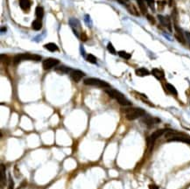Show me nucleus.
Segmentation results:
<instances>
[{"label":"nucleus","mask_w":190,"mask_h":189,"mask_svg":"<svg viewBox=\"0 0 190 189\" xmlns=\"http://www.w3.org/2000/svg\"><path fill=\"white\" fill-rule=\"evenodd\" d=\"M165 137L167 140V142H181L190 144V137L184 133L167 130L165 134Z\"/></svg>","instance_id":"obj_1"},{"label":"nucleus","mask_w":190,"mask_h":189,"mask_svg":"<svg viewBox=\"0 0 190 189\" xmlns=\"http://www.w3.org/2000/svg\"><path fill=\"white\" fill-rule=\"evenodd\" d=\"M105 92L113 99L117 100L119 104L123 105V106H130L132 103L130 100H128L125 96L123 95L120 91L117 90V89H113V88H108L105 90Z\"/></svg>","instance_id":"obj_2"},{"label":"nucleus","mask_w":190,"mask_h":189,"mask_svg":"<svg viewBox=\"0 0 190 189\" xmlns=\"http://www.w3.org/2000/svg\"><path fill=\"white\" fill-rule=\"evenodd\" d=\"M124 113H125V118L130 121L138 119L145 115V110L141 108H128V109L124 110Z\"/></svg>","instance_id":"obj_3"},{"label":"nucleus","mask_w":190,"mask_h":189,"mask_svg":"<svg viewBox=\"0 0 190 189\" xmlns=\"http://www.w3.org/2000/svg\"><path fill=\"white\" fill-rule=\"evenodd\" d=\"M41 60V56L38 55H32V54H20L14 57L13 62L15 64H18V62H22V61H35V62H39Z\"/></svg>","instance_id":"obj_4"},{"label":"nucleus","mask_w":190,"mask_h":189,"mask_svg":"<svg viewBox=\"0 0 190 189\" xmlns=\"http://www.w3.org/2000/svg\"><path fill=\"white\" fill-rule=\"evenodd\" d=\"M83 83L85 85L89 86H95V87H99V88H110V84L104 81H102L97 78H86L83 81Z\"/></svg>","instance_id":"obj_5"},{"label":"nucleus","mask_w":190,"mask_h":189,"mask_svg":"<svg viewBox=\"0 0 190 189\" xmlns=\"http://www.w3.org/2000/svg\"><path fill=\"white\" fill-rule=\"evenodd\" d=\"M167 131V130H165V129H161V130H158L154 131V132L151 135V137H149L147 138V146H148V148L152 149V146H153V144H154L155 140L158 139L160 137H161L163 134H166Z\"/></svg>","instance_id":"obj_6"},{"label":"nucleus","mask_w":190,"mask_h":189,"mask_svg":"<svg viewBox=\"0 0 190 189\" xmlns=\"http://www.w3.org/2000/svg\"><path fill=\"white\" fill-rule=\"evenodd\" d=\"M59 63H60V61L57 60V59L48 58V59H46V60L43 62L42 66H43V68H44V69L48 70V69H51V68L56 67Z\"/></svg>","instance_id":"obj_7"},{"label":"nucleus","mask_w":190,"mask_h":189,"mask_svg":"<svg viewBox=\"0 0 190 189\" xmlns=\"http://www.w3.org/2000/svg\"><path fill=\"white\" fill-rule=\"evenodd\" d=\"M158 18L159 21L160 22L161 25L167 27L170 32H172V25H171V20L169 18V17H165L162 15H158Z\"/></svg>","instance_id":"obj_8"},{"label":"nucleus","mask_w":190,"mask_h":189,"mask_svg":"<svg viewBox=\"0 0 190 189\" xmlns=\"http://www.w3.org/2000/svg\"><path fill=\"white\" fill-rule=\"evenodd\" d=\"M174 29H175V38L178 40L179 42H181L182 44H185L186 43L185 34L182 33L181 29L177 25H174Z\"/></svg>","instance_id":"obj_9"},{"label":"nucleus","mask_w":190,"mask_h":189,"mask_svg":"<svg viewBox=\"0 0 190 189\" xmlns=\"http://www.w3.org/2000/svg\"><path fill=\"white\" fill-rule=\"evenodd\" d=\"M84 75H85V74H84L82 71L78 70V69L72 70V71L70 72V76H71L72 80L74 81H76V82L80 81L81 79H82Z\"/></svg>","instance_id":"obj_10"},{"label":"nucleus","mask_w":190,"mask_h":189,"mask_svg":"<svg viewBox=\"0 0 190 189\" xmlns=\"http://www.w3.org/2000/svg\"><path fill=\"white\" fill-rule=\"evenodd\" d=\"M152 74L158 80H162L165 78V73L163 70L160 68H152Z\"/></svg>","instance_id":"obj_11"},{"label":"nucleus","mask_w":190,"mask_h":189,"mask_svg":"<svg viewBox=\"0 0 190 189\" xmlns=\"http://www.w3.org/2000/svg\"><path fill=\"white\" fill-rule=\"evenodd\" d=\"M135 74L138 75V76H140V77H144V76H146V75H149L150 74V71L145 68V67H139V68H137L135 70Z\"/></svg>","instance_id":"obj_12"},{"label":"nucleus","mask_w":190,"mask_h":189,"mask_svg":"<svg viewBox=\"0 0 190 189\" xmlns=\"http://www.w3.org/2000/svg\"><path fill=\"white\" fill-rule=\"evenodd\" d=\"M138 2V5L139 7L140 11L143 14H147V4L145 2V0H137Z\"/></svg>","instance_id":"obj_13"},{"label":"nucleus","mask_w":190,"mask_h":189,"mask_svg":"<svg viewBox=\"0 0 190 189\" xmlns=\"http://www.w3.org/2000/svg\"><path fill=\"white\" fill-rule=\"evenodd\" d=\"M143 122L147 126H152L153 125H155V124H157V123H160V120L159 118H150V117H148V118H144Z\"/></svg>","instance_id":"obj_14"},{"label":"nucleus","mask_w":190,"mask_h":189,"mask_svg":"<svg viewBox=\"0 0 190 189\" xmlns=\"http://www.w3.org/2000/svg\"><path fill=\"white\" fill-rule=\"evenodd\" d=\"M6 183V177H5V166L1 164V188H4V186Z\"/></svg>","instance_id":"obj_15"},{"label":"nucleus","mask_w":190,"mask_h":189,"mask_svg":"<svg viewBox=\"0 0 190 189\" xmlns=\"http://www.w3.org/2000/svg\"><path fill=\"white\" fill-rule=\"evenodd\" d=\"M165 86H166L167 90L170 94H172V95H174V96H177V95H178L177 89L175 88V87H174V85H172L171 83L167 82V83L165 84Z\"/></svg>","instance_id":"obj_16"},{"label":"nucleus","mask_w":190,"mask_h":189,"mask_svg":"<svg viewBox=\"0 0 190 189\" xmlns=\"http://www.w3.org/2000/svg\"><path fill=\"white\" fill-rule=\"evenodd\" d=\"M44 47H45L47 50L50 51V52H56V51L59 50L58 46H57L56 44H55V43H48V44H46V45L44 46Z\"/></svg>","instance_id":"obj_17"},{"label":"nucleus","mask_w":190,"mask_h":189,"mask_svg":"<svg viewBox=\"0 0 190 189\" xmlns=\"http://www.w3.org/2000/svg\"><path fill=\"white\" fill-rule=\"evenodd\" d=\"M19 5H20V8L22 10L26 11L30 8L31 3L29 0H19Z\"/></svg>","instance_id":"obj_18"},{"label":"nucleus","mask_w":190,"mask_h":189,"mask_svg":"<svg viewBox=\"0 0 190 189\" xmlns=\"http://www.w3.org/2000/svg\"><path fill=\"white\" fill-rule=\"evenodd\" d=\"M32 27H33V29L35 30V31L40 30L41 27H42V23H41L40 19H35V20L33 22V24H32Z\"/></svg>","instance_id":"obj_19"},{"label":"nucleus","mask_w":190,"mask_h":189,"mask_svg":"<svg viewBox=\"0 0 190 189\" xmlns=\"http://www.w3.org/2000/svg\"><path fill=\"white\" fill-rule=\"evenodd\" d=\"M35 14L38 19H41L44 16V9L41 6H37L35 10Z\"/></svg>","instance_id":"obj_20"},{"label":"nucleus","mask_w":190,"mask_h":189,"mask_svg":"<svg viewBox=\"0 0 190 189\" xmlns=\"http://www.w3.org/2000/svg\"><path fill=\"white\" fill-rule=\"evenodd\" d=\"M118 55L121 58L125 59V60H129V59H130V57H131V55L129 54V53H126L125 51H119V52L118 53Z\"/></svg>","instance_id":"obj_21"},{"label":"nucleus","mask_w":190,"mask_h":189,"mask_svg":"<svg viewBox=\"0 0 190 189\" xmlns=\"http://www.w3.org/2000/svg\"><path fill=\"white\" fill-rule=\"evenodd\" d=\"M128 10H129V11H130V13H131V14H133V15H135V16H139V14H138V11L135 9V7L133 6V4H130V5H128Z\"/></svg>","instance_id":"obj_22"},{"label":"nucleus","mask_w":190,"mask_h":189,"mask_svg":"<svg viewBox=\"0 0 190 189\" xmlns=\"http://www.w3.org/2000/svg\"><path fill=\"white\" fill-rule=\"evenodd\" d=\"M87 61H88L89 62L92 63V64H96V56H94L93 55L89 54L88 56H87Z\"/></svg>","instance_id":"obj_23"},{"label":"nucleus","mask_w":190,"mask_h":189,"mask_svg":"<svg viewBox=\"0 0 190 189\" xmlns=\"http://www.w3.org/2000/svg\"><path fill=\"white\" fill-rule=\"evenodd\" d=\"M56 70L58 72H61V73H69V72L72 71L69 67H64V66H62V67H58Z\"/></svg>","instance_id":"obj_24"},{"label":"nucleus","mask_w":190,"mask_h":189,"mask_svg":"<svg viewBox=\"0 0 190 189\" xmlns=\"http://www.w3.org/2000/svg\"><path fill=\"white\" fill-rule=\"evenodd\" d=\"M107 49H108V51H109L111 54H112V55H116V54H117V51H116L115 47H113V45H112L111 43H108V45H107Z\"/></svg>","instance_id":"obj_25"},{"label":"nucleus","mask_w":190,"mask_h":189,"mask_svg":"<svg viewBox=\"0 0 190 189\" xmlns=\"http://www.w3.org/2000/svg\"><path fill=\"white\" fill-rule=\"evenodd\" d=\"M147 5L154 11H155V1L154 0H145Z\"/></svg>","instance_id":"obj_26"},{"label":"nucleus","mask_w":190,"mask_h":189,"mask_svg":"<svg viewBox=\"0 0 190 189\" xmlns=\"http://www.w3.org/2000/svg\"><path fill=\"white\" fill-rule=\"evenodd\" d=\"M185 39H186V40H187V42L189 43V46L190 47V33L189 32H185Z\"/></svg>","instance_id":"obj_27"},{"label":"nucleus","mask_w":190,"mask_h":189,"mask_svg":"<svg viewBox=\"0 0 190 189\" xmlns=\"http://www.w3.org/2000/svg\"><path fill=\"white\" fill-rule=\"evenodd\" d=\"M13 188H14V183H13L11 177L10 176L9 177V188H8V189H13Z\"/></svg>","instance_id":"obj_28"},{"label":"nucleus","mask_w":190,"mask_h":189,"mask_svg":"<svg viewBox=\"0 0 190 189\" xmlns=\"http://www.w3.org/2000/svg\"><path fill=\"white\" fill-rule=\"evenodd\" d=\"M146 17H147L148 20H149L152 24H154V23H155V19H154V18H153L152 16H151L150 14H146Z\"/></svg>","instance_id":"obj_29"},{"label":"nucleus","mask_w":190,"mask_h":189,"mask_svg":"<svg viewBox=\"0 0 190 189\" xmlns=\"http://www.w3.org/2000/svg\"><path fill=\"white\" fill-rule=\"evenodd\" d=\"M87 35H86V33H81V40H82V41H86L87 40Z\"/></svg>","instance_id":"obj_30"},{"label":"nucleus","mask_w":190,"mask_h":189,"mask_svg":"<svg viewBox=\"0 0 190 189\" xmlns=\"http://www.w3.org/2000/svg\"><path fill=\"white\" fill-rule=\"evenodd\" d=\"M149 189H160V188H159L158 186H156V185H154V184H151V185H149Z\"/></svg>","instance_id":"obj_31"},{"label":"nucleus","mask_w":190,"mask_h":189,"mask_svg":"<svg viewBox=\"0 0 190 189\" xmlns=\"http://www.w3.org/2000/svg\"><path fill=\"white\" fill-rule=\"evenodd\" d=\"M123 1H124V2H128L129 0H123Z\"/></svg>","instance_id":"obj_32"}]
</instances>
